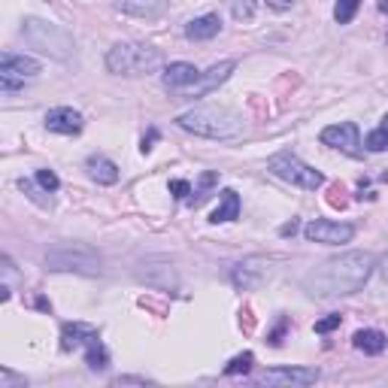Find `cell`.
<instances>
[{
    "mask_svg": "<svg viewBox=\"0 0 388 388\" xmlns=\"http://www.w3.org/2000/svg\"><path fill=\"white\" fill-rule=\"evenodd\" d=\"M170 191H173V198H179V200H188L191 185H188L185 179H173V182H170Z\"/></svg>",
    "mask_w": 388,
    "mask_h": 388,
    "instance_id": "obj_31",
    "label": "cell"
},
{
    "mask_svg": "<svg viewBox=\"0 0 388 388\" xmlns=\"http://www.w3.org/2000/svg\"><path fill=\"white\" fill-rule=\"evenodd\" d=\"M219 31H222V18L215 16V13H210V16H200V18L188 21L185 37H188V40H198V43H203V40H212Z\"/></svg>",
    "mask_w": 388,
    "mask_h": 388,
    "instance_id": "obj_18",
    "label": "cell"
},
{
    "mask_svg": "<svg viewBox=\"0 0 388 388\" xmlns=\"http://www.w3.org/2000/svg\"><path fill=\"white\" fill-rule=\"evenodd\" d=\"M234 219H239V194L234 188H225L219 210L210 215V222L212 225H222V222H234Z\"/></svg>",
    "mask_w": 388,
    "mask_h": 388,
    "instance_id": "obj_20",
    "label": "cell"
},
{
    "mask_svg": "<svg viewBox=\"0 0 388 388\" xmlns=\"http://www.w3.org/2000/svg\"><path fill=\"white\" fill-rule=\"evenodd\" d=\"M298 219H291V222H285L282 227H279V237H294V234H298Z\"/></svg>",
    "mask_w": 388,
    "mask_h": 388,
    "instance_id": "obj_33",
    "label": "cell"
},
{
    "mask_svg": "<svg viewBox=\"0 0 388 388\" xmlns=\"http://www.w3.org/2000/svg\"><path fill=\"white\" fill-rule=\"evenodd\" d=\"M237 70V61H222V64H215V67H210L207 73H200L198 79H194L191 85H185V88H179V91H173L176 97H207L210 91H215L227 76H231Z\"/></svg>",
    "mask_w": 388,
    "mask_h": 388,
    "instance_id": "obj_8",
    "label": "cell"
},
{
    "mask_svg": "<svg viewBox=\"0 0 388 388\" xmlns=\"http://www.w3.org/2000/svg\"><path fill=\"white\" fill-rule=\"evenodd\" d=\"M270 264H273V261L264 258V255H252V258L239 261V264L231 270V282L237 285V289H243V291L258 289V285L270 276Z\"/></svg>",
    "mask_w": 388,
    "mask_h": 388,
    "instance_id": "obj_9",
    "label": "cell"
},
{
    "mask_svg": "<svg viewBox=\"0 0 388 388\" xmlns=\"http://www.w3.org/2000/svg\"><path fill=\"white\" fill-rule=\"evenodd\" d=\"M379 267H382V276H385V282H388V255L382 258V264H379Z\"/></svg>",
    "mask_w": 388,
    "mask_h": 388,
    "instance_id": "obj_38",
    "label": "cell"
},
{
    "mask_svg": "<svg viewBox=\"0 0 388 388\" xmlns=\"http://www.w3.org/2000/svg\"><path fill=\"white\" fill-rule=\"evenodd\" d=\"M364 146H367L370 152H385V149H388V116H382V124H379V128L367 134Z\"/></svg>",
    "mask_w": 388,
    "mask_h": 388,
    "instance_id": "obj_23",
    "label": "cell"
},
{
    "mask_svg": "<svg viewBox=\"0 0 388 388\" xmlns=\"http://www.w3.org/2000/svg\"><path fill=\"white\" fill-rule=\"evenodd\" d=\"M176 124L188 134L207 136V140H234L243 134V119L227 107H194L182 112Z\"/></svg>",
    "mask_w": 388,
    "mask_h": 388,
    "instance_id": "obj_2",
    "label": "cell"
},
{
    "mask_svg": "<svg viewBox=\"0 0 388 388\" xmlns=\"http://www.w3.org/2000/svg\"><path fill=\"white\" fill-rule=\"evenodd\" d=\"M200 76V70L194 64H185V61H176V64H170V67H164V85L170 88V91H179V88H185V85H191L194 79Z\"/></svg>",
    "mask_w": 388,
    "mask_h": 388,
    "instance_id": "obj_15",
    "label": "cell"
},
{
    "mask_svg": "<svg viewBox=\"0 0 388 388\" xmlns=\"http://www.w3.org/2000/svg\"><path fill=\"white\" fill-rule=\"evenodd\" d=\"M343 188H340V185H334V188H330V198H328V203H330V207H346V198H343Z\"/></svg>",
    "mask_w": 388,
    "mask_h": 388,
    "instance_id": "obj_32",
    "label": "cell"
},
{
    "mask_svg": "<svg viewBox=\"0 0 388 388\" xmlns=\"http://www.w3.org/2000/svg\"><path fill=\"white\" fill-rule=\"evenodd\" d=\"M33 179H37V185L45 188V191H58L61 188V179L55 176L52 170H37V176H33Z\"/></svg>",
    "mask_w": 388,
    "mask_h": 388,
    "instance_id": "obj_28",
    "label": "cell"
},
{
    "mask_svg": "<svg viewBox=\"0 0 388 388\" xmlns=\"http://www.w3.org/2000/svg\"><path fill=\"white\" fill-rule=\"evenodd\" d=\"M373 273L370 252H346L328 258L325 264L313 267L303 276V289L313 298H340V294H355L367 285Z\"/></svg>",
    "mask_w": 388,
    "mask_h": 388,
    "instance_id": "obj_1",
    "label": "cell"
},
{
    "mask_svg": "<svg viewBox=\"0 0 388 388\" xmlns=\"http://www.w3.org/2000/svg\"><path fill=\"white\" fill-rule=\"evenodd\" d=\"M45 267L49 270H70V273H85V276H97L100 273V255L85 243H61L45 252Z\"/></svg>",
    "mask_w": 388,
    "mask_h": 388,
    "instance_id": "obj_5",
    "label": "cell"
},
{
    "mask_svg": "<svg viewBox=\"0 0 388 388\" xmlns=\"http://www.w3.org/2000/svg\"><path fill=\"white\" fill-rule=\"evenodd\" d=\"M322 143L330 146V149H340L349 158H361V136H358V128L352 122H340V124L325 128L322 131Z\"/></svg>",
    "mask_w": 388,
    "mask_h": 388,
    "instance_id": "obj_10",
    "label": "cell"
},
{
    "mask_svg": "<svg viewBox=\"0 0 388 388\" xmlns=\"http://www.w3.org/2000/svg\"><path fill=\"white\" fill-rule=\"evenodd\" d=\"M285 325H289V322H285V318H282V322H279V328H276V330H273V334L267 337V340H270V346H279V343H282V334H285Z\"/></svg>",
    "mask_w": 388,
    "mask_h": 388,
    "instance_id": "obj_34",
    "label": "cell"
},
{
    "mask_svg": "<svg viewBox=\"0 0 388 388\" xmlns=\"http://www.w3.org/2000/svg\"><path fill=\"white\" fill-rule=\"evenodd\" d=\"M85 364L91 370H107L109 367V352H107L104 343H100V337L91 340V343L85 346Z\"/></svg>",
    "mask_w": 388,
    "mask_h": 388,
    "instance_id": "obj_21",
    "label": "cell"
},
{
    "mask_svg": "<svg viewBox=\"0 0 388 388\" xmlns=\"http://www.w3.org/2000/svg\"><path fill=\"white\" fill-rule=\"evenodd\" d=\"M85 170H88V176L100 182V185H116L119 182V167L109 161V158L104 155H91L88 161H85Z\"/></svg>",
    "mask_w": 388,
    "mask_h": 388,
    "instance_id": "obj_16",
    "label": "cell"
},
{
    "mask_svg": "<svg viewBox=\"0 0 388 388\" xmlns=\"http://www.w3.org/2000/svg\"><path fill=\"white\" fill-rule=\"evenodd\" d=\"M212 185H219V173H215V170H207V173H200L198 188L191 191L194 198H188V203H191V207H200V203L210 198V188H212Z\"/></svg>",
    "mask_w": 388,
    "mask_h": 388,
    "instance_id": "obj_22",
    "label": "cell"
},
{
    "mask_svg": "<svg viewBox=\"0 0 388 388\" xmlns=\"http://www.w3.org/2000/svg\"><path fill=\"white\" fill-rule=\"evenodd\" d=\"M231 13L237 21H249L255 16V0H231Z\"/></svg>",
    "mask_w": 388,
    "mask_h": 388,
    "instance_id": "obj_27",
    "label": "cell"
},
{
    "mask_svg": "<svg viewBox=\"0 0 388 388\" xmlns=\"http://www.w3.org/2000/svg\"><path fill=\"white\" fill-rule=\"evenodd\" d=\"M45 128L52 134L73 136L82 131V116H79L73 107H55V109H49V116H45Z\"/></svg>",
    "mask_w": 388,
    "mask_h": 388,
    "instance_id": "obj_13",
    "label": "cell"
},
{
    "mask_svg": "<svg viewBox=\"0 0 388 388\" xmlns=\"http://www.w3.org/2000/svg\"><path fill=\"white\" fill-rule=\"evenodd\" d=\"M318 379V370L313 367H276L261 376L264 385H313Z\"/></svg>",
    "mask_w": 388,
    "mask_h": 388,
    "instance_id": "obj_12",
    "label": "cell"
},
{
    "mask_svg": "<svg viewBox=\"0 0 388 388\" xmlns=\"http://www.w3.org/2000/svg\"><path fill=\"white\" fill-rule=\"evenodd\" d=\"M264 4L273 6V9H289V6L294 4V0H264Z\"/></svg>",
    "mask_w": 388,
    "mask_h": 388,
    "instance_id": "obj_36",
    "label": "cell"
},
{
    "mask_svg": "<svg viewBox=\"0 0 388 388\" xmlns=\"http://www.w3.org/2000/svg\"><path fill=\"white\" fill-rule=\"evenodd\" d=\"M33 182H37V179H33ZM33 182H31V179H18V188H21V191H25V194H28V198H31L33 203H37V207H43V210H49V207H52V198H45V194H49V191H45V188L40 191L37 185H33Z\"/></svg>",
    "mask_w": 388,
    "mask_h": 388,
    "instance_id": "obj_24",
    "label": "cell"
},
{
    "mask_svg": "<svg viewBox=\"0 0 388 388\" xmlns=\"http://www.w3.org/2000/svg\"><path fill=\"white\" fill-rule=\"evenodd\" d=\"M306 239L313 243H325V246H340V243H349L355 237V227L352 225H343V222H328V219H318V222H310L303 227Z\"/></svg>",
    "mask_w": 388,
    "mask_h": 388,
    "instance_id": "obj_11",
    "label": "cell"
},
{
    "mask_svg": "<svg viewBox=\"0 0 388 388\" xmlns=\"http://www.w3.org/2000/svg\"><path fill=\"white\" fill-rule=\"evenodd\" d=\"M119 9L136 18H158L167 9V0H119Z\"/></svg>",
    "mask_w": 388,
    "mask_h": 388,
    "instance_id": "obj_17",
    "label": "cell"
},
{
    "mask_svg": "<svg viewBox=\"0 0 388 388\" xmlns=\"http://www.w3.org/2000/svg\"><path fill=\"white\" fill-rule=\"evenodd\" d=\"M21 37H25L33 49L52 55V58H70L73 55V37L61 25H52V21L28 18L25 28H21Z\"/></svg>",
    "mask_w": 388,
    "mask_h": 388,
    "instance_id": "obj_4",
    "label": "cell"
},
{
    "mask_svg": "<svg viewBox=\"0 0 388 388\" xmlns=\"http://www.w3.org/2000/svg\"><path fill=\"white\" fill-rule=\"evenodd\" d=\"M340 322H343V316H340V313H330L325 318H318V322H316V334H330V330L340 328Z\"/></svg>",
    "mask_w": 388,
    "mask_h": 388,
    "instance_id": "obj_29",
    "label": "cell"
},
{
    "mask_svg": "<svg viewBox=\"0 0 388 388\" xmlns=\"http://www.w3.org/2000/svg\"><path fill=\"white\" fill-rule=\"evenodd\" d=\"M267 170L276 179L282 182H291V185H298L303 191H316V188H322L325 185V176L318 173L316 167L310 164H303L298 155H291V152H276L267 161Z\"/></svg>",
    "mask_w": 388,
    "mask_h": 388,
    "instance_id": "obj_6",
    "label": "cell"
},
{
    "mask_svg": "<svg viewBox=\"0 0 388 388\" xmlns=\"http://www.w3.org/2000/svg\"><path fill=\"white\" fill-rule=\"evenodd\" d=\"M91 340H97V328H91V325L73 322V325H64V328H61V349H64V352L85 349Z\"/></svg>",
    "mask_w": 388,
    "mask_h": 388,
    "instance_id": "obj_14",
    "label": "cell"
},
{
    "mask_svg": "<svg viewBox=\"0 0 388 388\" xmlns=\"http://www.w3.org/2000/svg\"><path fill=\"white\" fill-rule=\"evenodd\" d=\"M37 306H40V310H49V313H52V303L45 301V298H37Z\"/></svg>",
    "mask_w": 388,
    "mask_h": 388,
    "instance_id": "obj_37",
    "label": "cell"
},
{
    "mask_svg": "<svg viewBox=\"0 0 388 388\" xmlns=\"http://www.w3.org/2000/svg\"><path fill=\"white\" fill-rule=\"evenodd\" d=\"M155 136H158V131H149V136H143V146H140V152H143V155H149V152H152Z\"/></svg>",
    "mask_w": 388,
    "mask_h": 388,
    "instance_id": "obj_35",
    "label": "cell"
},
{
    "mask_svg": "<svg viewBox=\"0 0 388 388\" xmlns=\"http://www.w3.org/2000/svg\"><path fill=\"white\" fill-rule=\"evenodd\" d=\"M352 343H355V349H361L364 355H379L385 349V334L376 328H364V330H355Z\"/></svg>",
    "mask_w": 388,
    "mask_h": 388,
    "instance_id": "obj_19",
    "label": "cell"
},
{
    "mask_svg": "<svg viewBox=\"0 0 388 388\" xmlns=\"http://www.w3.org/2000/svg\"><path fill=\"white\" fill-rule=\"evenodd\" d=\"M37 76H40V61L28 58V55L4 52V58H0V88H4L6 95L25 88L28 79H37Z\"/></svg>",
    "mask_w": 388,
    "mask_h": 388,
    "instance_id": "obj_7",
    "label": "cell"
},
{
    "mask_svg": "<svg viewBox=\"0 0 388 388\" xmlns=\"http://www.w3.org/2000/svg\"><path fill=\"white\" fill-rule=\"evenodd\" d=\"M358 6H361V0H337V6H334V18H337V25H349V21L355 18Z\"/></svg>",
    "mask_w": 388,
    "mask_h": 388,
    "instance_id": "obj_26",
    "label": "cell"
},
{
    "mask_svg": "<svg viewBox=\"0 0 388 388\" xmlns=\"http://www.w3.org/2000/svg\"><path fill=\"white\" fill-rule=\"evenodd\" d=\"M107 67L116 76H149L164 67V55L146 43H116L107 52Z\"/></svg>",
    "mask_w": 388,
    "mask_h": 388,
    "instance_id": "obj_3",
    "label": "cell"
},
{
    "mask_svg": "<svg viewBox=\"0 0 388 388\" xmlns=\"http://www.w3.org/2000/svg\"><path fill=\"white\" fill-rule=\"evenodd\" d=\"M252 364H255V355L252 352H243V355H237L225 364V376H239V373H249L252 370Z\"/></svg>",
    "mask_w": 388,
    "mask_h": 388,
    "instance_id": "obj_25",
    "label": "cell"
},
{
    "mask_svg": "<svg viewBox=\"0 0 388 388\" xmlns=\"http://www.w3.org/2000/svg\"><path fill=\"white\" fill-rule=\"evenodd\" d=\"M13 385L25 388V376H16L9 367H4V370H0V388H13Z\"/></svg>",
    "mask_w": 388,
    "mask_h": 388,
    "instance_id": "obj_30",
    "label": "cell"
}]
</instances>
